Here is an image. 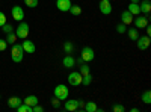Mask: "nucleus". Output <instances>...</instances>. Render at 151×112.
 Segmentation results:
<instances>
[{
    "label": "nucleus",
    "instance_id": "f257e3e1",
    "mask_svg": "<svg viewBox=\"0 0 151 112\" xmlns=\"http://www.w3.org/2000/svg\"><path fill=\"white\" fill-rule=\"evenodd\" d=\"M70 95V90H68V86L64 85V83H59L56 85V88H55V97H58L60 102H65L67 98Z\"/></svg>",
    "mask_w": 151,
    "mask_h": 112
},
{
    "label": "nucleus",
    "instance_id": "f03ea898",
    "mask_svg": "<svg viewBox=\"0 0 151 112\" xmlns=\"http://www.w3.org/2000/svg\"><path fill=\"white\" fill-rule=\"evenodd\" d=\"M24 58V50L21 44H12V48H11V59L14 62H21Z\"/></svg>",
    "mask_w": 151,
    "mask_h": 112
},
{
    "label": "nucleus",
    "instance_id": "7ed1b4c3",
    "mask_svg": "<svg viewBox=\"0 0 151 112\" xmlns=\"http://www.w3.org/2000/svg\"><path fill=\"white\" fill-rule=\"evenodd\" d=\"M29 24L27 23H24V21H20V24L17 26L15 29V35H17V38L20 40H26L27 36H29Z\"/></svg>",
    "mask_w": 151,
    "mask_h": 112
},
{
    "label": "nucleus",
    "instance_id": "20e7f679",
    "mask_svg": "<svg viewBox=\"0 0 151 112\" xmlns=\"http://www.w3.org/2000/svg\"><path fill=\"white\" fill-rule=\"evenodd\" d=\"M82 74L79 73V71H73V73H70L68 74V83L71 85V86H79V85H82Z\"/></svg>",
    "mask_w": 151,
    "mask_h": 112
},
{
    "label": "nucleus",
    "instance_id": "39448f33",
    "mask_svg": "<svg viewBox=\"0 0 151 112\" xmlns=\"http://www.w3.org/2000/svg\"><path fill=\"white\" fill-rule=\"evenodd\" d=\"M80 58H82V61H85V62H91V61H94V58H95L94 48H91V47H83V48H82V55H80Z\"/></svg>",
    "mask_w": 151,
    "mask_h": 112
},
{
    "label": "nucleus",
    "instance_id": "423d86ee",
    "mask_svg": "<svg viewBox=\"0 0 151 112\" xmlns=\"http://www.w3.org/2000/svg\"><path fill=\"white\" fill-rule=\"evenodd\" d=\"M136 44H137V48L139 50H147L150 47V36H139V38L136 40Z\"/></svg>",
    "mask_w": 151,
    "mask_h": 112
},
{
    "label": "nucleus",
    "instance_id": "0eeeda50",
    "mask_svg": "<svg viewBox=\"0 0 151 112\" xmlns=\"http://www.w3.org/2000/svg\"><path fill=\"white\" fill-rule=\"evenodd\" d=\"M12 18L14 20H17V21H23V18H24V11H23V8L21 6H12Z\"/></svg>",
    "mask_w": 151,
    "mask_h": 112
},
{
    "label": "nucleus",
    "instance_id": "6e6552de",
    "mask_svg": "<svg viewBox=\"0 0 151 112\" xmlns=\"http://www.w3.org/2000/svg\"><path fill=\"white\" fill-rule=\"evenodd\" d=\"M100 12L104 15H109L110 12H112V5H110V0H101L100 2Z\"/></svg>",
    "mask_w": 151,
    "mask_h": 112
},
{
    "label": "nucleus",
    "instance_id": "1a4fd4ad",
    "mask_svg": "<svg viewBox=\"0 0 151 112\" xmlns=\"http://www.w3.org/2000/svg\"><path fill=\"white\" fill-rule=\"evenodd\" d=\"M76 62L79 64V73L82 74V76H85V74H89V73H91V68H89V65H88V62L82 61V58H79Z\"/></svg>",
    "mask_w": 151,
    "mask_h": 112
},
{
    "label": "nucleus",
    "instance_id": "9d476101",
    "mask_svg": "<svg viewBox=\"0 0 151 112\" xmlns=\"http://www.w3.org/2000/svg\"><path fill=\"white\" fill-rule=\"evenodd\" d=\"M71 0H56V6H58V9L60 11V12H67V11H70V8H71Z\"/></svg>",
    "mask_w": 151,
    "mask_h": 112
},
{
    "label": "nucleus",
    "instance_id": "9b49d317",
    "mask_svg": "<svg viewBox=\"0 0 151 112\" xmlns=\"http://www.w3.org/2000/svg\"><path fill=\"white\" fill-rule=\"evenodd\" d=\"M133 23H134L136 29H144V27L147 26V24H148V15H145V17L137 15V17L133 20Z\"/></svg>",
    "mask_w": 151,
    "mask_h": 112
},
{
    "label": "nucleus",
    "instance_id": "f8f14e48",
    "mask_svg": "<svg viewBox=\"0 0 151 112\" xmlns=\"http://www.w3.org/2000/svg\"><path fill=\"white\" fill-rule=\"evenodd\" d=\"M139 9H141V14L148 15L151 12V2L150 0H141L139 2Z\"/></svg>",
    "mask_w": 151,
    "mask_h": 112
},
{
    "label": "nucleus",
    "instance_id": "ddd939ff",
    "mask_svg": "<svg viewBox=\"0 0 151 112\" xmlns=\"http://www.w3.org/2000/svg\"><path fill=\"white\" fill-rule=\"evenodd\" d=\"M21 47H23V50H24V53H35V50H36V47H35L33 41H29V40H26V41H23Z\"/></svg>",
    "mask_w": 151,
    "mask_h": 112
},
{
    "label": "nucleus",
    "instance_id": "4468645a",
    "mask_svg": "<svg viewBox=\"0 0 151 112\" xmlns=\"http://www.w3.org/2000/svg\"><path fill=\"white\" fill-rule=\"evenodd\" d=\"M65 111H79V105H77V100H73V98H70V100H68V98H67V100H65Z\"/></svg>",
    "mask_w": 151,
    "mask_h": 112
},
{
    "label": "nucleus",
    "instance_id": "2eb2a0df",
    "mask_svg": "<svg viewBox=\"0 0 151 112\" xmlns=\"http://www.w3.org/2000/svg\"><path fill=\"white\" fill-rule=\"evenodd\" d=\"M121 23H124L125 26H130V24L133 23V15L130 14L129 11H124L121 14Z\"/></svg>",
    "mask_w": 151,
    "mask_h": 112
},
{
    "label": "nucleus",
    "instance_id": "dca6fc26",
    "mask_svg": "<svg viewBox=\"0 0 151 112\" xmlns=\"http://www.w3.org/2000/svg\"><path fill=\"white\" fill-rule=\"evenodd\" d=\"M62 65H64L65 68H73L76 65V59L71 55H67L64 59H62Z\"/></svg>",
    "mask_w": 151,
    "mask_h": 112
},
{
    "label": "nucleus",
    "instance_id": "f3484780",
    "mask_svg": "<svg viewBox=\"0 0 151 112\" xmlns=\"http://www.w3.org/2000/svg\"><path fill=\"white\" fill-rule=\"evenodd\" d=\"M21 103H23V100L20 97H9V100H8V106L11 109H17Z\"/></svg>",
    "mask_w": 151,
    "mask_h": 112
},
{
    "label": "nucleus",
    "instance_id": "a211bd4d",
    "mask_svg": "<svg viewBox=\"0 0 151 112\" xmlns=\"http://www.w3.org/2000/svg\"><path fill=\"white\" fill-rule=\"evenodd\" d=\"M129 12H130V14L134 17H137V15H141V9H139V3H130L129 5V9H127Z\"/></svg>",
    "mask_w": 151,
    "mask_h": 112
},
{
    "label": "nucleus",
    "instance_id": "6ab92c4d",
    "mask_svg": "<svg viewBox=\"0 0 151 112\" xmlns=\"http://www.w3.org/2000/svg\"><path fill=\"white\" fill-rule=\"evenodd\" d=\"M23 103H26V105H29V106H35V105H38V97L36 95H27L26 98L23 100Z\"/></svg>",
    "mask_w": 151,
    "mask_h": 112
},
{
    "label": "nucleus",
    "instance_id": "aec40b11",
    "mask_svg": "<svg viewBox=\"0 0 151 112\" xmlns=\"http://www.w3.org/2000/svg\"><path fill=\"white\" fill-rule=\"evenodd\" d=\"M125 33L129 35V38L132 41H136L137 38H139V32H137V29H127V30H125Z\"/></svg>",
    "mask_w": 151,
    "mask_h": 112
},
{
    "label": "nucleus",
    "instance_id": "412c9836",
    "mask_svg": "<svg viewBox=\"0 0 151 112\" xmlns=\"http://www.w3.org/2000/svg\"><path fill=\"white\" fill-rule=\"evenodd\" d=\"M83 109H85L86 112H95V111H97V105H95V102H86Z\"/></svg>",
    "mask_w": 151,
    "mask_h": 112
},
{
    "label": "nucleus",
    "instance_id": "4be33fe9",
    "mask_svg": "<svg viewBox=\"0 0 151 112\" xmlns=\"http://www.w3.org/2000/svg\"><path fill=\"white\" fill-rule=\"evenodd\" d=\"M15 41H17V35H15V32H9V33H6V43H8V44H15Z\"/></svg>",
    "mask_w": 151,
    "mask_h": 112
},
{
    "label": "nucleus",
    "instance_id": "5701e85b",
    "mask_svg": "<svg viewBox=\"0 0 151 112\" xmlns=\"http://www.w3.org/2000/svg\"><path fill=\"white\" fill-rule=\"evenodd\" d=\"M142 102H144L145 105H150V103H151V91H150V90L144 91V94H142Z\"/></svg>",
    "mask_w": 151,
    "mask_h": 112
},
{
    "label": "nucleus",
    "instance_id": "b1692460",
    "mask_svg": "<svg viewBox=\"0 0 151 112\" xmlns=\"http://www.w3.org/2000/svg\"><path fill=\"white\" fill-rule=\"evenodd\" d=\"M17 111H18V112H32V106H29V105H26V103H21V105L17 108Z\"/></svg>",
    "mask_w": 151,
    "mask_h": 112
},
{
    "label": "nucleus",
    "instance_id": "393cba45",
    "mask_svg": "<svg viewBox=\"0 0 151 112\" xmlns=\"http://www.w3.org/2000/svg\"><path fill=\"white\" fill-rule=\"evenodd\" d=\"M70 12H71L73 15H80V14H82V9H80V6H77V5H71Z\"/></svg>",
    "mask_w": 151,
    "mask_h": 112
},
{
    "label": "nucleus",
    "instance_id": "a878e982",
    "mask_svg": "<svg viewBox=\"0 0 151 112\" xmlns=\"http://www.w3.org/2000/svg\"><path fill=\"white\" fill-rule=\"evenodd\" d=\"M73 50H74V46H73V44H71L70 41L64 44V52H65V53H68V55H71V53H73Z\"/></svg>",
    "mask_w": 151,
    "mask_h": 112
},
{
    "label": "nucleus",
    "instance_id": "bb28decb",
    "mask_svg": "<svg viewBox=\"0 0 151 112\" xmlns=\"http://www.w3.org/2000/svg\"><path fill=\"white\" fill-rule=\"evenodd\" d=\"M91 82H92L91 73H89V74H85V76L82 77V83H83V85H91Z\"/></svg>",
    "mask_w": 151,
    "mask_h": 112
},
{
    "label": "nucleus",
    "instance_id": "cd10ccee",
    "mask_svg": "<svg viewBox=\"0 0 151 112\" xmlns=\"http://www.w3.org/2000/svg\"><path fill=\"white\" fill-rule=\"evenodd\" d=\"M27 8H36L38 6V0H24Z\"/></svg>",
    "mask_w": 151,
    "mask_h": 112
},
{
    "label": "nucleus",
    "instance_id": "c85d7f7f",
    "mask_svg": "<svg viewBox=\"0 0 151 112\" xmlns=\"http://www.w3.org/2000/svg\"><path fill=\"white\" fill-rule=\"evenodd\" d=\"M125 30H127V26H125L124 23H119L118 26H116V32L118 33H125Z\"/></svg>",
    "mask_w": 151,
    "mask_h": 112
},
{
    "label": "nucleus",
    "instance_id": "c756f323",
    "mask_svg": "<svg viewBox=\"0 0 151 112\" xmlns=\"http://www.w3.org/2000/svg\"><path fill=\"white\" fill-rule=\"evenodd\" d=\"M2 30L5 32V33H9V32H14V27L11 26V24H8V23H5L3 26H2Z\"/></svg>",
    "mask_w": 151,
    "mask_h": 112
},
{
    "label": "nucleus",
    "instance_id": "7c9ffc66",
    "mask_svg": "<svg viewBox=\"0 0 151 112\" xmlns=\"http://www.w3.org/2000/svg\"><path fill=\"white\" fill-rule=\"evenodd\" d=\"M8 48V43H6V40H0V52H5Z\"/></svg>",
    "mask_w": 151,
    "mask_h": 112
},
{
    "label": "nucleus",
    "instance_id": "2f4dec72",
    "mask_svg": "<svg viewBox=\"0 0 151 112\" xmlns=\"http://www.w3.org/2000/svg\"><path fill=\"white\" fill-rule=\"evenodd\" d=\"M112 109H113V112H124V111H125V108H124L122 105H115Z\"/></svg>",
    "mask_w": 151,
    "mask_h": 112
},
{
    "label": "nucleus",
    "instance_id": "473e14b6",
    "mask_svg": "<svg viewBox=\"0 0 151 112\" xmlns=\"http://www.w3.org/2000/svg\"><path fill=\"white\" fill-rule=\"evenodd\" d=\"M59 105H60V100H59L58 97H53L52 98V106L53 108H59Z\"/></svg>",
    "mask_w": 151,
    "mask_h": 112
},
{
    "label": "nucleus",
    "instance_id": "72a5a7b5",
    "mask_svg": "<svg viewBox=\"0 0 151 112\" xmlns=\"http://www.w3.org/2000/svg\"><path fill=\"white\" fill-rule=\"evenodd\" d=\"M5 23H6V15L3 14L2 11H0V27H2V26H3Z\"/></svg>",
    "mask_w": 151,
    "mask_h": 112
},
{
    "label": "nucleus",
    "instance_id": "f704fd0d",
    "mask_svg": "<svg viewBox=\"0 0 151 112\" xmlns=\"http://www.w3.org/2000/svg\"><path fill=\"white\" fill-rule=\"evenodd\" d=\"M42 111H44V109H42L40 105H35V106L32 108V112H42Z\"/></svg>",
    "mask_w": 151,
    "mask_h": 112
},
{
    "label": "nucleus",
    "instance_id": "c9c22d12",
    "mask_svg": "<svg viewBox=\"0 0 151 112\" xmlns=\"http://www.w3.org/2000/svg\"><path fill=\"white\" fill-rule=\"evenodd\" d=\"M144 29L147 30V36H150V35H151V26H150V24H147V26H145Z\"/></svg>",
    "mask_w": 151,
    "mask_h": 112
},
{
    "label": "nucleus",
    "instance_id": "e433bc0d",
    "mask_svg": "<svg viewBox=\"0 0 151 112\" xmlns=\"http://www.w3.org/2000/svg\"><path fill=\"white\" fill-rule=\"evenodd\" d=\"M85 103H86V102H83V100H77V105H79V109H83V108H85Z\"/></svg>",
    "mask_w": 151,
    "mask_h": 112
},
{
    "label": "nucleus",
    "instance_id": "4c0bfd02",
    "mask_svg": "<svg viewBox=\"0 0 151 112\" xmlns=\"http://www.w3.org/2000/svg\"><path fill=\"white\" fill-rule=\"evenodd\" d=\"M141 0H130V3H139Z\"/></svg>",
    "mask_w": 151,
    "mask_h": 112
}]
</instances>
